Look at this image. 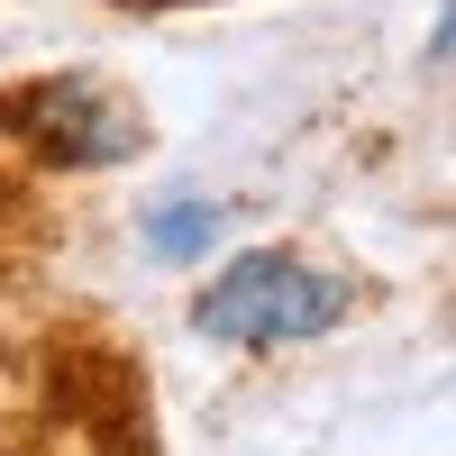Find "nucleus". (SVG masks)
Listing matches in <instances>:
<instances>
[{
  "mask_svg": "<svg viewBox=\"0 0 456 456\" xmlns=\"http://www.w3.org/2000/svg\"><path fill=\"white\" fill-rule=\"evenodd\" d=\"M429 55H456V0H447V19H438V37H429Z\"/></svg>",
  "mask_w": 456,
  "mask_h": 456,
  "instance_id": "4",
  "label": "nucleus"
},
{
  "mask_svg": "<svg viewBox=\"0 0 456 456\" xmlns=\"http://www.w3.org/2000/svg\"><path fill=\"white\" fill-rule=\"evenodd\" d=\"M347 274H329V265L292 256V247H256L238 256L219 283H201L192 301V329L201 338H228V347H301V338H320L347 320Z\"/></svg>",
  "mask_w": 456,
  "mask_h": 456,
  "instance_id": "1",
  "label": "nucleus"
},
{
  "mask_svg": "<svg viewBox=\"0 0 456 456\" xmlns=\"http://www.w3.org/2000/svg\"><path fill=\"white\" fill-rule=\"evenodd\" d=\"M10 128L37 137V146L64 156V165H119V156H137V119H128L101 83H83V73L19 92V101H10Z\"/></svg>",
  "mask_w": 456,
  "mask_h": 456,
  "instance_id": "2",
  "label": "nucleus"
},
{
  "mask_svg": "<svg viewBox=\"0 0 456 456\" xmlns=\"http://www.w3.org/2000/svg\"><path fill=\"white\" fill-rule=\"evenodd\" d=\"M219 238V201H165L156 219H146V247H156L165 265H183V256H201Z\"/></svg>",
  "mask_w": 456,
  "mask_h": 456,
  "instance_id": "3",
  "label": "nucleus"
}]
</instances>
